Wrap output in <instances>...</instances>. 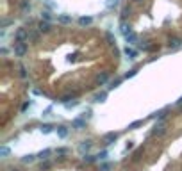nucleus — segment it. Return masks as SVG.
Returning <instances> with one entry per match:
<instances>
[{"label":"nucleus","instance_id":"1","mask_svg":"<svg viewBox=\"0 0 182 171\" xmlns=\"http://www.w3.org/2000/svg\"><path fill=\"white\" fill-rule=\"evenodd\" d=\"M13 52H14L16 57H23V55L27 54V45H25V43H14Z\"/></svg>","mask_w":182,"mask_h":171},{"label":"nucleus","instance_id":"2","mask_svg":"<svg viewBox=\"0 0 182 171\" xmlns=\"http://www.w3.org/2000/svg\"><path fill=\"white\" fill-rule=\"evenodd\" d=\"M27 37H29V32H27L25 29H18L16 34H14V41H16V43H23Z\"/></svg>","mask_w":182,"mask_h":171},{"label":"nucleus","instance_id":"3","mask_svg":"<svg viewBox=\"0 0 182 171\" xmlns=\"http://www.w3.org/2000/svg\"><path fill=\"white\" fill-rule=\"evenodd\" d=\"M71 14H57V21L63 23V25H70L71 23Z\"/></svg>","mask_w":182,"mask_h":171},{"label":"nucleus","instance_id":"4","mask_svg":"<svg viewBox=\"0 0 182 171\" xmlns=\"http://www.w3.org/2000/svg\"><path fill=\"white\" fill-rule=\"evenodd\" d=\"M93 100H95L97 103H104V102L107 100V91H100V93H97Z\"/></svg>","mask_w":182,"mask_h":171},{"label":"nucleus","instance_id":"5","mask_svg":"<svg viewBox=\"0 0 182 171\" xmlns=\"http://www.w3.org/2000/svg\"><path fill=\"white\" fill-rule=\"evenodd\" d=\"M38 29H39V32H50V23L48 21H45V20H41L39 23H38Z\"/></svg>","mask_w":182,"mask_h":171},{"label":"nucleus","instance_id":"6","mask_svg":"<svg viewBox=\"0 0 182 171\" xmlns=\"http://www.w3.org/2000/svg\"><path fill=\"white\" fill-rule=\"evenodd\" d=\"M93 23V18L91 16H80L79 18V25L80 27H86V25H91Z\"/></svg>","mask_w":182,"mask_h":171},{"label":"nucleus","instance_id":"7","mask_svg":"<svg viewBox=\"0 0 182 171\" xmlns=\"http://www.w3.org/2000/svg\"><path fill=\"white\" fill-rule=\"evenodd\" d=\"M71 127H73V128H86V120H80V118L73 120V121H71Z\"/></svg>","mask_w":182,"mask_h":171},{"label":"nucleus","instance_id":"8","mask_svg":"<svg viewBox=\"0 0 182 171\" xmlns=\"http://www.w3.org/2000/svg\"><path fill=\"white\" fill-rule=\"evenodd\" d=\"M104 139H105V143H107V145H111V143H114V141L118 139V134H116V132H109V134H105V137H104Z\"/></svg>","mask_w":182,"mask_h":171},{"label":"nucleus","instance_id":"9","mask_svg":"<svg viewBox=\"0 0 182 171\" xmlns=\"http://www.w3.org/2000/svg\"><path fill=\"white\" fill-rule=\"evenodd\" d=\"M181 39H179V37H172V39H170V43H168V46H170V48H172V50H175V48H179V46H181Z\"/></svg>","mask_w":182,"mask_h":171},{"label":"nucleus","instance_id":"10","mask_svg":"<svg viewBox=\"0 0 182 171\" xmlns=\"http://www.w3.org/2000/svg\"><path fill=\"white\" fill-rule=\"evenodd\" d=\"M123 52H125V55H127L129 59H136V55H138V52H136L134 48H130V46H127Z\"/></svg>","mask_w":182,"mask_h":171},{"label":"nucleus","instance_id":"11","mask_svg":"<svg viewBox=\"0 0 182 171\" xmlns=\"http://www.w3.org/2000/svg\"><path fill=\"white\" fill-rule=\"evenodd\" d=\"M39 130H41V132H43V134H50V132H52V130H54V127H52V125H50V123H43V125H41V127H39Z\"/></svg>","mask_w":182,"mask_h":171},{"label":"nucleus","instance_id":"12","mask_svg":"<svg viewBox=\"0 0 182 171\" xmlns=\"http://www.w3.org/2000/svg\"><path fill=\"white\" fill-rule=\"evenodd\" d=\"M91 145H93L91 141H84V143H82V145L79 146V152H80V153H84V152H88V150L91 148Z\"/></svg>","mask_w":182,"mask_h":171},{"label":"nucleus","instance_id":"13","mask_svg":"<svg viewBox=\"0 0 182 171\" xmlns=\"http://www.w3.org/2000/svg\"><path fill=\"white\" fill-rule=\"evenodd\" d=\"M57 136H59L61 139H64V137L68 136V128H66V127H57Z\"/></svg>","mask_w":182,"mask_h":171},{"label":"nucleus","instance_id":"14","mask_svg":"<svg viewBox=\"0 0 182 171\" xmlns=\"http://www.w3.org/2000/svg\"><path fill=\"white\" fill-rule=\"evenodd\" d=\"M125 41H127V43H130V45H132V43H136V41H138V34L130 32L129 36H125Z\"/></svg>","mask_w":182,"mask_h":171},{"label":"nucleus","instance_id":"15","mask_svg":"<svg viewBox=\"0 0 182 171\" xmlns=\"http://www.w3.org/2000/svg\"><path fill=\"white\" fill-rule=\"evenodd\" d=\"M107 80H109V75H107V73H100V75L97 77V82H98V84H105Z\"/></svg>","mask_w":182,"mask_h":171},{"label":"nucleus","instance_id":"16","mask_svg":"<svg viewBox=\"0 0 182 171\" xmlns=\"http://www.w3.org/2000/svg\"><path fill=\"white\" fill-rule=\"evenodd\" d=\"M130 32H132L130 25H127V23H122V34H123V36H129Z\"/></svg>","mask_w":182,"mask_h":171},{"label":"nucleus","instance_id":"17","mask_svg":"<svg viewBox=\"0 0 182 171\" xmlns=\"http://www.w3.org/2000/svg\"><path fill=\"white\" fill-rule=\"evenodd\" d=\"M34 159H36L34 155H23V157H21V162H23V164H32Z\"/></svg>","mask_w":182,"mask_h":171},{"label":"nucleus","instance_id":"18","mask_svg":"<svg viewBox=\"0 0 182 171\" xmlns=\"http://www.w3.org/2000/svg\"><path fill=\"white\" fill-rule=\"evenodd\" d=\"M120 84H122V79H116V80L109 82V89H116V87H118Z\"/></svg>","mask_w":182,"mask_h":171},{"label":"nucleus","instance_id":"19","mask_svg":"<svg viewBox=\"0 0 182 171\" xmlns=\"http://www.w3.org/2000/svg\"><path fill=\"white\" fill-rule=\"evenodd\" d=\"M9 153H11V150L7 146H0V157H7Z\"/></svg>","mask_w":182,"mask_h":171},{"label":"nucleus","instance_id":"20","mask_svg":"<svg viewBox=\"0 0 182 171\" xmlns=\"http://www.w3.org/2000/svg\"><path fill=\"white\" fill-rule=\"evenodd\" d=\"M130 12H132V9H130L129 5H127V7H123V9H122V18H127Z\"/></svg>","mask_w":182,"mask_h":171},{"label":"nucleus","instance_id":"21","mask_svg":"<svg viewBox=\"0 0 182 171\" xmlns=\"http://www.w3.org/2000/svg\"><path fill=\"white\" fill-rule=\"evenodd\" d=\"M20 5H21V9H23V11H30V2H29V0H23Z\"/></svg>","mask_w":182,"mask_h":171},{"label":"nucleus","instance_id":"22","mask_svg":"<svg viewBox=\"0 0 182 171\" xmlns=\"http://www.w3.org/2000/svg\"><path fill=\"white\" fill-rule=\"evenodd\" d=\"M166 132V127L164 125H159V127H155V134H159V136H163Z\"/></svg>","mask_w":182,"mask_h":171},{"label":"nucleus","instance_id":"23","mask_svg":"<svg viewBox=\"0 0 182 171\" xmlns=\"http://www.w3.org/2000/svg\"><path fill=\"white\" fill-rule=\"evenodd\" d=\"M136 75H138V70H130V71L125 73V79H132V77H136Z\"/></svg>","mask_w":182,"mask_h":171},{"label":"nucleus","instance_id":"24","mask_svg":"<svg viewBox=\"0 0 182 171\" xmlns=\"http://www.w3.org/2000/svg\"><path fill=\"white\" fill-rule=\"evenodd\" d=\"M141 125H143V120H138V121L130 123V125H129V128H138V127H141Z\"/></svg>","mask_w":182,"mask_h":171},{"label":"nucleus","instance_id":"25","mask_svg":"<svg viewBox=\"0 0 182 171\" xmlns=\"http://www.w3.org/2000/svg\"><path fill=\"white\" fill-rule=\"evenodd\" d=\"M105 5H107L109 9H113V7H116V5H118V0H107V2H105Z\"/></svg>","mask_w":182,"mask_h":171},{"label":"nucleus","instance_id":"26","mask_svg":"<svg viewBox=\"0 0 182 171\" xmlns=\"http://www.w3.org/2000/svg\"><path fill=\"white\" fill-rule=\"evenodd\" d=\"M111 168H113V164H111V162H105V164L100 166V171H109Z\"/></svg>","mask_w":182,"mask_h":171},{"label":"nucleus","instance_id":"27","mask_svg":"<svg viewBox=\"0 0 182 171\" xmlns=\"http://www.w3.org/2000/svg\"><path fill=\"white\" fill-rule=\"evenodd\" d=\"M105 37H107V41H109L111 45H114V43H116V39H114V36H113L111 32H107V34H105Z\"/></svg>","mask_w":182,"mask_h":171},{"label":"nucleus","instance_id":"28","mask_svg":"<svg viewBox=\"0 0 182 171\" xmlns=\"http://www.w3.org/2000/svg\"><path fill=\"white\" fill-rule=\"evenodd\" d=\"M64 105H66V109H73V107H77V105H79V102H77V100H75V102H66Z\"/></svg>","mask_w":182,"mask_h":171},{"label":"nucleus","instance_id":"29","mask_svg":"<svg viewBox=\"0 0 182 171\" xmlns=\"http://www.w3.org/2000/svg\"><path fill=\"white\" fill-rule=\"evenodd\" d=\"M50 153H52V152H50V150H43V152H41V153H39V155H38V157H39V159H46V157H48V155H50Z\"/></svg>","mask_w":182,"mask_h":171},{"label":"nucleus","instance_id":"30","mask_svg":"<svg viewBox=\"0 0 182 171\" xmlns=\"http://www.w3.org/2000/svg\"><path fill=\"white\" fill-rule=\"evenodd\" d=\"M41 18H43V20H45V21H50V18H52V14H50V12H48V11H45V12H43V14H41Z\"/></svg>","mask_w":182,"mask_h":171},{"label":"nucleus","instance_id":"31","mask_svg":"<svg viewBox=\"0 0 182 171\" xmlns=\"http://www.w3.org/2000/svg\"><path fill=\"white\" fill-rule=\"evenodd\" d=\"M68 153V148H57V155H66Z\"/></svg>","mask_w":182,"mask_h":171},{"label":"nucleus","instance_id":"32","mask_svg":"<svg viewBox=\"0 0 182 171\" xmlns=\"http://www.w3.org/2000/svg\"><path fill=\"white\" fill-rule=\"evenodd\" d=\"M20 77H27V71H25L23 66H20Z\"/></svg>","mask_w":182,"mask_h":171},{"label":"nucleus","instance_id":"33","mask_svg":"<svg viewBox=\"0 0 182 171\" xmlns=\"http://www.w3.org/2000/svg\"><path fill=\"white\" fill-rule=\"evenodd\" d=\"M84 161H86V162H93V161H95V157H93V155H86V157H84Z\"/></svg>","mask_w":182,"mask_h":171},{"label":"nucleus","instance_id":"34","mask_svg":"<svg viewBox=\"0 0 182 171\" xmlns=\"http://www.w3.org/2000/svg\"><path fill=\"white\" fill-rule=\"evenodd\" d=\"M155 118H157V120H163V118H164V111H161V112H157V114H155Z\"/></svg>","mask_w":182,"mask_h":171},{"label":"nucleus","instance_id":"35","mask_svg":"<svg viewBox=\"0 0 182 171\" xmlns=\"http://www.w3.org/2000/svg\"><path fill=\"white\" fill-rule=\"evenodd\" d=\"M105 155H107V152H102V153H98L97 157H98V159H105Z\"/></svg>","mask_w":182,"mask_h":171},{"label":"nucleus","instance_id":"36","mask_svg":"<svg viewBox=\"0 0 182 171\" xmlns=\"http://www.w3.org/2000/svg\"><path fill=\"white\" fill-rule=\"evenodd\" d=\"M177 105H182V96L179 98V100H177Z\"/></svg>","mask_w":182,"mask_h":171},{"label":"nucleus","instance_id":"37","mask_svg":"<svg viewBox=\"0 0 182 171\" xmlns=\"http://www.w3.org/2000/svg\"><path fill=\"white\" fill-rule=\"evenodd\" d=\"M134 2H143V0H134Z\"/></svg>","mask_w":182,"mask_h":171}]
</instances>
